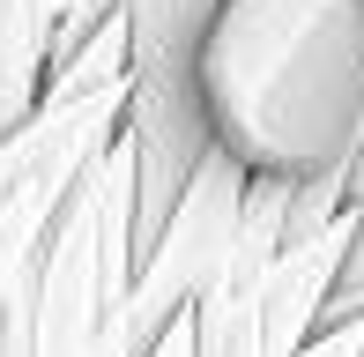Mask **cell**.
Here are the masks:
<instances>
[{"instance_id":"cell-1","label":"cell","mask_w":364,"mask_h":357,"mask_svg":"<svg viewBox=\"0 0 364 357\" xmlns=\"http://www.w3.org/2000/svg\"><path fill=\"white\" fill-rule=\"evenodd\" d=\"M216 142L312 178L364 156V0H223L201 45Z\"/></svg>"},{"instance_id":"cell-2","label":"cell","mask_w":364,"mask_h":357,"mask_svg":"<svg viewBox=\"0 0 364 357\" xmlns=\"http://www.w3.org/2000/svg\"><path fill=\"white\" fill-rule=\"evenodd\" d=\"M0 357H141L134 343V142L75 186L45 253L0 305Z\"/></svg>"},{"instance_id":"cell-3","label":"cell","mask_w":364,"mask_h":357,"mask_svg":"<svg viewBox=\"0 0 364 357\" xmlns=\"http://www.w3.org/2000/svg\"><path fill=\"white\" fill-rule=\"evenodd\" d=\"M127 112H134V23L119 15L68 68H53L45 105L0 142V305L45 253L90 164L127 134Z\"/></svg>"},{"instance_id":"cell-4","label":"cell","mask_w":364,"mask_h":357,"mask_svg":"<svg viewBox=\"0 0 364 357\" xmlns=\"http://www.w3.org/2000/svg\"><path fill=\"white\" fill-rule=\"evenodd\" d=\"M223 0H127L134 23V253L171 223L178 193L193 186L201 156L216 149V119L201 97V45L216 30Z\"/></svg>"},{"instance_id":"cell-5","label":"cell","mask_w":364,"mask_h":357,"mask_svg":"<svg viewBox=\"0 0 364 357\" xmlns=\"http://www.w3.org/2000/svg\"><path fill=\"white\" fill-rule=\"evenodd\" d=\"M245 201H253V164L216 142L201 156V171H193V186L178 193L171 223L134 253V343H141V357L208 298V283L223 275L230 246H238Z\"/></svg>"},{"instance_id":"cell-6","label":"cell","mask_w":364,"mask_h":357,"mask_svg":"<svg viewBox=\"0 0 364 357\" xmlns=\"http://www.w3.org/2000/svg\"><path fill=\"white\" fill-rule=\"evenodd\" d=\"M68 0H0V142L53 90V38Z\"/></svg>"},{"instance_id":"cell-7","label":"cell","mask_w":364,"mask_h":357,"mask_svg":"<svg viewBox=\"0 0 364 357\" xmlns=\"http://www.w3.org/2000/svg\"><path fill=\"white\" fill-rule=\"evenodd\" d=\"M297 357H364V313H357V320H342V328H320Z\"/></svg>"},{"instance_id":"cell-8","label":"cell","mask_w":364,"mask_h":357,"mask_svg":"<svg viewBox=\"0 0 364 357\" xmlns=\"http://www.w3.org/2000/svg\"><path fill=\"white\" fill-rule=\"evenodd\" d=\"M149 357H193V313H186V320H178V328H171V335H164V343H156V350H149Z\"/></svg>"},{"instance_id":"cell-9","label":"cell","mask_w":364,"mask_h":357,"mask_svg":"<svg viewBox=\"0 0 364 357\" xmlns=\"http://www.w3.org/2000/svg\"><path fill=\"white\" fill-rule=\"evenodd\" d=\"M357 208H364V156H357Z\"/></svg>"}]
</instances>
